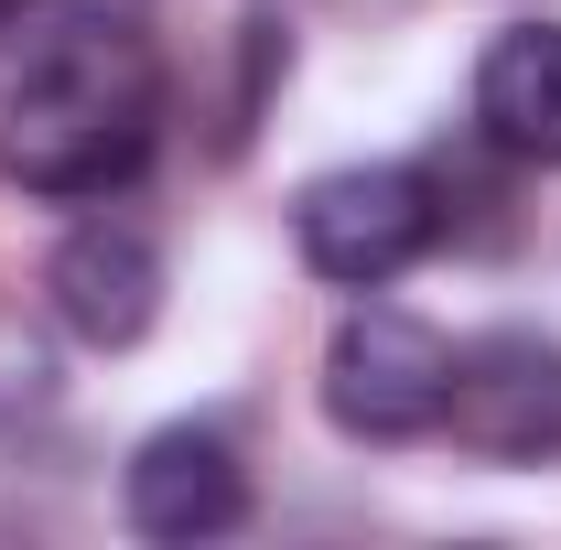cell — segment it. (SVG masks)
Listing matches in <instances>:
<instances>
[{
	"label": "cell",
	"mask_w": 561,
	"mask_h": 550,
	"mask_svg": "<svg viewBox=\"0 0 561 550\" xmlns=\"http://www.w3.org/2000/svg\"><path fill=\"white\" fill-rule=\"evenodd\" d=\"M476 130L529 162V173H561V22H507L476 66Z\"/></svg>",
	"instance_id": "cell-7"
},
{
	"label": "cell",
	"mask_w": 561,
	"mask_h": 550,
	"mask_svg": "<svg viewBox=\"0 0 561 550\" xmlns=\"http://www.w3.org/2000/svg\"><path fill=\"white\" fill-rule=\"evenodd\" d=\"M443 432H454L476 465H551L561 454V335L496 324V335L454 345Z\"/></svg>",
	"instance_id": "cell-4"
},
{
	"label": "cell",
	"mask_w": 561,
	"mask_h": 550,
	"mask_svg": "<svg viewBox=\"0 0 561 550\" xmlns=\"http://www.w3.org/2000/svg\"><path fill=\"white\" fill-rule=\"evenodd\" d=\"M22 11H33V0H0V33H11V22H22Z\"/></svg>",
	"instance_id": "cell-10"
},
{
	"label": "cell",
	"mask_w": 561,
	"mask_h": 550,
	"mask_svg": "<svg viewBox=\"0 0 561 550\" xmlns=\"http://www.w3.org/2000/svg\"><path fill=\"white\" fill-rule=\"evenodd\" d=\"M44 302H55V324L76 345H140L151 335V313H162V249L140 238L130 216H87L66 227V249L44 260Z\"/></svg>",
	"instance_id": "cell-5"
},
{
	"label": "cell",
	"mask_w": 561,
	"mask_h": 550,
	"mask_svg": "<svg viewBox=\"0 0 561 550\" xmlns=\"http://www.w3.org/2000/svg\"><path fill=\"white\" fill-rule=\"evenodd\" d=\"M162 140V66L130 22H66L0 87V173L22 195H119Z\"/></svg>",
	"instance_id": "cell-1"
},
{
	"label": "cell",
	"mask_w": 561,
	"mask_h": 550,
	"mask_svg": "<svg viewBox=\"0 0 561 550\" xmlns=\"http://www.w3.org/2000/svg\"><path fill=\"white\" fill-rule=\"evenodd\" d=\"M443 389H454V345L432 335L421 313H400V302L346 313L335 345H324V411L356 443H421V432H443Z\"/></svg>",
	"instance_id": "cell-2"
},
{
	"label": "cell",
	"mask_w": 561,
	"mask_h": 550,
	"mask_svg": "<svg viewBox=\"0 0 561 550\" xmlns=\"http://www.w3.org/2000/svg\"><path fill=\"white\" fill-rule=\"evenodd\" d=\"M130 529L140 540H227L238 518H249V465H238V443L206 432V421H173V432H151L130 454Z\"/></svg>",
	"instance_id": "cell-6"
},
{
	"label": "cell",
	"mask_w": 561,
	"mask_h": 550,
	"mask_svg": "<svg viewBox=\"0 0 561 550\" xmlns=\"http://www.w3.org/2000/svg\"><path fill=\"white\" fill-rule=\"evenodd\" d=\"M432 184H421L411 162H356V173H324V184H302V206H291V238H302V260L324 280H346V291H378V280H400L432 249Z\"/></svg>",
	"instance_id": "cell-3"
},
{
	"label": "cell",
	"mask_w": 561,
	"mask_h": 550,
	"mask_svg": "<svg viewBox=\"0 0 561 550\" xmlns=\"http://www.w3.org/2000/svg\"><path fill=\"white\" fill-rule=\"evenodd\" d=\"M22 411H44V345L0 313V421H22Z\"/></svg>",
	"instance_id": "cell-8"
},
{
	"label": "cell",
	"mask_w": 561,
	"mask_h": 550,
	"mask_svg": "<svg viewBox=\"0 0 561 550\" xmlns=\"http://www.w3.org/2000/svg\"><path fill=\"white\" fill-rule=\"evenodd\" d=\"M44 11H66V22H130L140 0H44Z\"/></svg>",
	"instance_id": "cell-9"
}]
</instances>
